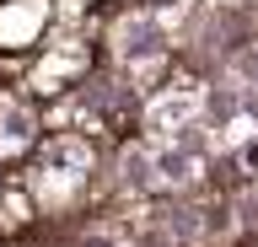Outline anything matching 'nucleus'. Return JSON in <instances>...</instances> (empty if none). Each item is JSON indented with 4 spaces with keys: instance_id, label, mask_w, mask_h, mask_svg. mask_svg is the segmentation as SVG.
<instances>
[{
    "instance_id": "2",
    "label": "nucleus",
    "mask_w": 258,
    "mask_h": 247,
    "mask_svg": "<svg viewBox=\"0 0 258 247\" xmlns=\"http://www.w3.org/2000/svg\"><path fill=\"white\" fill-rule=\"evenodd\" d=\"M48 161H54V167H86V161H92V150H86V145H54V150H48Z\"/></svg>"
},
{
    "instance_id": "3",
    "label": "nucleus",
    "mask_w": 258,
    "mask_h": 247,
    "mask_svg": "<svg viewBox=\"0 0 258 247\" xmlns=\"http://www.w3.org/2000/svg\"><path fill=\"white\" fill-rule=\"evenodd\" d=\"M81 247H118V242H108V236H86Z\"/></svg>"
},
{
    "instance_id": "1",
    "label": "nucleus",
    "mask_w": 258,
    "mask_h": 247,
    "mask_svg": "<svg viewBox=\"0 0 258 247\" xmlns=\"http://www.w3.org/2000/svg\"><path fill=\"white\" fill-rule=\"evenodd\" d=\"M124 49L129 54H151V49H156V27H145V22L124 27Z\"/></svg>"
}]
</instances>
